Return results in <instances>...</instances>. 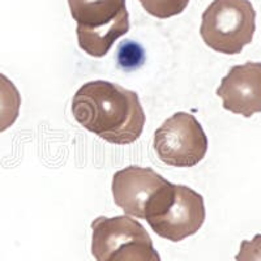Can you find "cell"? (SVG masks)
<instances>
[{
    "mask_svg": "<svg viewBox=\"0 0 261 261\" xmlns=\"http://www.w3.org/2000/svg\"><path fill=\"white\" fill-rule=\"evenodd\" d=\"M21 94L15 84L0 73V134L12 127L20 115Z\"/></svg>",
    "mask_w": 261,
    "mask_h": 261,
    "instance_id": "9",
    "label": "cell"
},
{
    "mask_svg": "<svg viewBox=\"0 0 261 261\" xmlns=\"http://www.w3.org/2000/svg\"><path fill=\"white\" fill-rule=\"evenodd\" d=\"M208 145V137L199 120L184 111L170 116L154 132L155 153L169 166H196L206 155Z\"/></svg>",
    "mask_w": 261,
    "mask_h": 261,
    "instance_id": "6",
    "label": "cell"
},
{
    "mask_svg": "<svg viewBox=\"0 0 261 261\" xmlns=\"http://www.w3.org/2000/svg\"><path fill=\"white\" fill-rule=\"evenodd\" d=\"M205 217L204 197L187 186L175 184L171 201L162 213L149 218L146 222L158 237L180 242L199 231L204 225Z\"/></svg>",
    "mask_w": 261,
    "mask_h": 261,
    "instance_id": "7",
    "label": "cell"
},
{
    "mask_svg": "<svg viewBox=\"0 0 261 261\" xmlns=\"http://www.w3.org/2000/svg\"><path fill=\"white\" fill-rule=\"evenodd\" d=\"M216 94L230 113L244 118L261 113V63L247 62L231 67Z\"/></svg>",
    "mask_w": 261,
    "mask_h": 261,
    "instance_id": "8",
    "label": "cell"
},
{
    "mask_svg": "<svg viewBox=\"0 0 261 261\" xmlns=\"http://www.w3.org/2000/svg\"><path fill=\"white\" fill-rule=\"evenodd\" d=\"M72 114L86 130L115 145L135 143L146 120L136 92L105 80L81 86L72 99Z\"/></svg>",
    "mask_w": 261,
    "mask_h": 261,
    "instance_id": "1",
    "label": "cell"
},
{
    "mask_svg": "<svg viewBox=\"0 0 261 261\" xmlns=\"http://www.w3.org/2000/svg\"><path fill=\"white\" fill-rule=\"evenodd\" d=\"M255 32L256 11L249 0H213L202 13L200 34L217 53L241 54Z\"/></svg>",
    "mask_w": 261,
    "mask_h": 261,
    "instance_id": "3",
    "label": "cell"
},
{
    "mask_svg": "<svg viewBox=\"0 0 261 261\" xmlns=\"http://www.w3.org/2000/svg\"><path fill=\"white\" fill-rule=\"evenodd\" d=\"M77 22L79 46L93 58H103L120 37L129 32L125 0H68Z\"/></svg>",
    "mask_w": 261,
    "mask_h": 261,
    "instance_id": "2",
    "label": "cell"
},
{
    "mask_svg": "<svg viewBox=\"0 0 261 261\" xmlns=\"http://www.w3.org/2000/svg\"><path fill=\"white\" fill-rule=\"evenodd\" d=\"M237 261H261V234L255 235L251 241H242Z\"/></svg>",
    "mask_w": 261,
    "mask_h": 261,
    "instance_id": "11",
    "label": "cell"
},
{
    "mask_svg": "<svg viewBox=\"0 0 261 261\" xmlns=\"http://www.w3.org/2000/svg\"><path fill=\"white\" fill-rule=\"evenodd\" d=\"M92 231V255L97 261H161L146 228L130 216L98 217Z\"/></svg>",
    "mask_w": 261,
    "mask_h": 261,
    "instance_id": "4",
    "label": "cell"
},
{
    "mask_svg": "<svg viewBox=\"0 0 261 261\" xmlns=\"http://www.w3.org/2000/svg\"><path fill=\"white\" fill-rule=\"evenodd\" d=\"M114 201L127 216L148 221L158 216L171 201L175 184L150 167L128 166L114 174Z\"/></svg>",
    "mask_w": 261,
    "mask_h": 261,
    "instance_id": "5",
    "label": "cell"
},
{
    "mask_svg": "<svg viewBox=\"0 0 261 261\" xmlns=\"http://www.w3.org/2000/svg\"><path fill=\"white\" fill-rule=\"evenodd\" d=\"M139 2L149 15L161 20L180 15L190 3V0H139Z\"/></svg>",
    "mask_w": 261,
    "mask_h": 261,
    "instance_id": "10",
    "label": "cell"
}]
</instances>
